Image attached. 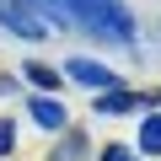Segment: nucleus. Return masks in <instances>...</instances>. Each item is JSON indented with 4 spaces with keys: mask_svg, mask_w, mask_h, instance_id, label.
Instances as JSON below:
<instances>
[{
    "mask_svg": "<svg viewBox=\"0 0 161 161\" xmlns=\"http://www.w3.org/2000/svg\"><path fill=\"white\" fill-rule=\"evenodd\" d=\"M70 11H75V22L92 38H108V43H129L134 38V16L118 0H70Z\"/></svg>",
    "mask_w": 161,
    "mask_h": 161,
    "instance_id": "nucleus-1",
    "label": "nucleus"
},
{
    "mask_svg": "<svg viewBox=\"0 0 161 161\" xmlns=\"http://www.w3.org/2000/svg\"><path fill=\"white\" fill-rule=\"evenodd\" d=\"M0 22H6L11 32H22V38H43V32H48L38 16H27V6H22V0H0Z\"/></svg>",
    "mask_w": 161,
    "mask_h": 161,
    "instance_id": "nucleus-2",
    "label": "nucleus"
},
{
    "mask_svg": "<svg viewBox=\"0 0 161 161\" xmlns=\"http://www.w3.org/2000/svg\"><path fill=\"white\" fill-rule=\"evenodd\" d=\"M64 70H70V80H80V86H118L113 70H102V64H92V59H70Z\"/></svg>",
    "mask_w": 161,
    "mask_h": 161,
    "instance_id": "nucleus-3",
    "label": "nucleus"
},
{
    "mask_svg": "<svg viewBox=\"0 0 161 161\" xmlns=\"http://www.w3.org/2000/svg\"><path fill=\"white\" fill-rule=\"evenodd\" d=\"M140 102H145V97H129V92H118V86H108V97H102L97 108H102V113H134Z\"/></svg>",
    "mask_w": 161,
    "mask_h": 161,
    "instance_id": "nucleus-4",
    "label": "nucleus"
},
{
    "mask_svg": "<svg viewBox=\"0 0 161 161\" xmlns=\"http://www.w3.org/2000/svg\"><path fill=\"white\" fill-rule=\"evenodd\" d=\"M32 118H38L43 129H64V108H59V102H43V97H32Z\"/></svg>",
    "mask_w": 161,
    "mask_h": 161,
    "instance_id": "nucleus-5",
    "label": "nucleus"
},
{
    "mask_svg": "<svg viewBox=\"0 0 161 161\" xmlns=\"http://www.w3.org/2000/svg\"><path fill=\"white\" fill-rule=\"evenodd\" d=\"M140 150L161 156V113H156V118H145V129H140Z\"/></svg>",
    "mask_w": 161,
    "mask_h": 161,
    "instance_id": "nucleus-6",
    "label": "nucleus"
},
{
    "mask_svg": "<svg viewBox=\"0 0 161 161\" xmlns=\"http://www.w3.org/2000/svg\"><path fill=\"white\" fill-rule=\"evenodd\" d=\"M27 80H38V86L48 92V86H54V70H48V64H27Z\"/></svg>",
    "mask_w": 161,
    "mask_h": 161,
    "instance_id": "nucleus-7",
    "label": "nucleus"
},
{
    "mask_svg": "<svg viewBox=\"0 0 161 161\" xmlns=\"http://www.w3.org/2000/svg\"><path fill=\"white\" fill-rule=\"evenodd\" d=\"M11 145H16V124H11V118H0V156H6Z\"/></svg>",
    "mask_w": 161,
    "mask_h": 161,
    "instance_id": "nucleus-8",
    "label": "nucleus"
},
{
    "mask_svg": "<svg viewBox=\"0 0 161 161\" xmlns=\"http://www.w3.org/2000/svg\"><path fill=\"white\" fill-rule=\"evenodd\" d=\"M108 161H140V156H134V150H124V145H113V150H108Z\"/></svg>",
    "mask_w": 161,
    "mask_h": 161,
    "instance_id": "nucleus-9",
    "label": "nucleus"
}]
</instances>
